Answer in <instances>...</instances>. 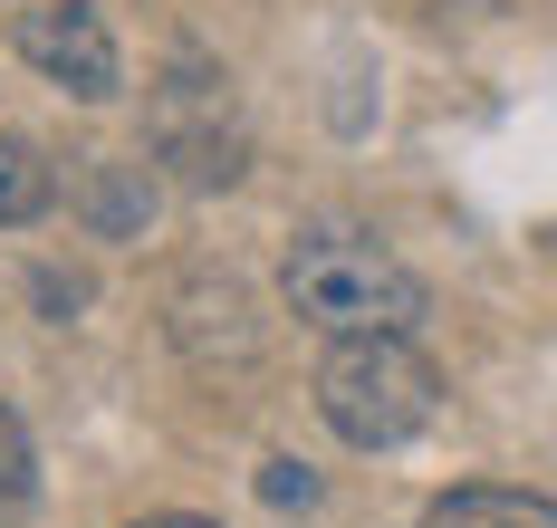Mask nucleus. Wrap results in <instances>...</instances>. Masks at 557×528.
Segmentation results:
<instances>
[{
  "instance_id": "4",
  "label": "nucleus",
  "mask_w": 557,
  "mask_h": 528,
  "mask_svg": "<svg viewBox=\"0 0 557 528\" xmlns=\"http://www.w3.org/2000/svg\"><path fill=\"white\" fill-rule=\"evenodd\" d=\"M20 59L39 67L49 87H67V97H87V106H107L115 97V39L107 20L87 10V0H39V10H20Z\"/></svg>"
},
{
  "instance_id": "9",
  "label": "nucleus",
  "mask_w": 557,
  "mask_h": 528,
  "mask_svg": "<svg viewBox=\"0 0 557 528\" xmlns=\"http://www.w3.org/2000/svg\"><path fill=\"white\" fill-rule=\"evenodd\" d=\"M135 528H212V519H193V510H164V519H135Z\"/></svg>"
},
{
  "instance_id": "5",
  "label": "nucleus",
  "mask_w": 557,
  "mask_h": 528,
  "mask_svg": "<svg viewBox=\"0 0 557 528\" xmlns=\"http://www.w3.org/2000/svg\"><path fill=\"white\" fill-rule=\"evenodd\" d=\"M413 528H557V500H539V490H500V480H461V490H443Z\"/></svg>"
},
{
  "instance_id": "8",
  "label": "nucleus",
  "mask_w": 557,
  "mask_h": 528,
  "mask_svg": "<svg viewBox=\"0 0 557 528\" xmlns=\"http://www.w3.org/2000/svg\"><path fill=\"white\" fill-rule=\"evenodd\" d=\"M260 500H278V510H288V500H318V480H308L298 462H270L260 470Z\"/></svg>"
},
{
  "instance_id": "6",
  "label": "nucleus",
  "mask_w": 557,
  "mask_h": 528,
  "mask_svg": "<svg viewBox=\"0 0 557 528\" xmlns=\"http://www.w3.org/2000/svg\"><path fill=\"white\" fill-rule=\"evenodd\" d=\"M58 202V174L39 164V144H20V135H0V231H20V222H39Z\"/></svg>"
},
{
  "instance_id": "2",
  "label": "nucleus",
  "mask_w": 557,
  "mask_h": 528,
  "mask_svg": "<svg viewBox=\"0 0 557 528\" xmlns=\"http://www.w3.org/2000/svg\"><path fill=\"white\" fill-rule=\"evenodd\" d=\"M433 404H443V375H433V355L413 337H336L327 365H318V413H327L336 442H356V452L413 442L433 423Z\"/></svg>"
},
{
  "instance_id": "7",
  "label": "nucleus",
  "mask_w": 557,
  "mask_h": 528,
  "mask_svg": "<svg viewBox=\"0 0 557 528\" xmlns=\"http://www.w3.org/2000/svg\"><path fill=\"white\" fill-rule=\"evenodd\" d=\"M29 490H39V452H29V423L0 404V519H10V510H29Z\"/></svg>"
},
{
  "instance_id": "1",
  "label": "nucleus",
  "mask_w": 557,
  "mask_h": 528,
  "mask_svg": "<svg viewBox=\"0 0 557 528\" xmlns=\"http://www.w3.org/2000/svg\"><path fill=\"white\" fill-rule=\"evenodd\" d=\"M278 289H288V307H298L308 327H327V337H404V327L423 317V279L394 260L385 240L336 231V222L288 240Z\"/></svg>"
},
{
  "instance_id": "3",
  "label": "nucleus",
  "mask_w": 557,
  "mask_h": 528,
  "mask_svg": "<svg viewBox=\"0 0 557 528\" xmlns=\"http://www.w3.org/2000/svg\"><path fill=\"white\" fill-rule=\"evenodd\" d=\"M154 154H164L193 192L240 183V154H250V144H240L231 77H212V67H173L164 87H154Z\"/></svg>"
}]
</instances>
